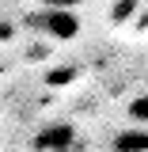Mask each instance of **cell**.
I'll list each match as a JSON object with an SVG mask.
<instances>
[{"label": "cell", "mask_w": 148, "mask_h": 152, "mask_svg": "<svg viewBox=\"0 0 148 152\" xmlns=\"http://www.w3.org/2000/svg\"><path fill=\"white\" fill-rule=\"evenodd\" d=\"M72 145V129L69 126H50L34 137V148H69Z\"/></svg>", "instance_id": "obj_1"}, {"label": "cell", "mask_w": 148, "mask_h": 152, "mask_svg": "<svg viewBox=\"0 0 148 152\" xmlns=\"http://www.w3.org/2000/svg\"><path fill=\"white\" fill-rule=\"evenodd\" d=\"M118 148H148V133H122Z\"/></svg>", "instance_id": "obj_2"}, {"label": "cell", "mask_w": 148, "mask_h": 152, "mask_svg": "<svg viewBox=\"0 0 148 152\" xmlns=\"http://www.w3.org/2000/svg\"><path fill=\"white\" fill-rule=\"evenodd\" d=\"M133 114H137L141 122H148V99H141V103H133Z\"/></svg>", "instance_id": "obj_3"}, {"label": "cell", "mask_w": 148, "mask_h": 152, "mask_svg": "<svg viewBox=\"0 0 148 152\" xmlns=\"http://www.w3.org/2000/svg\"><path fill=\"white\" fill-rule=\"evenodd\" d=\"M42 4H50V8H72V4H80V0H42Z\"/></svg>", "instance_id": "obj_4"}]
</instances>
